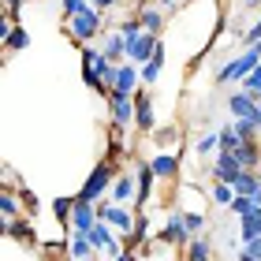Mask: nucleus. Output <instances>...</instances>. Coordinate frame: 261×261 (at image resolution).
I'll list each match as a JSON object with an SVG mask.
<instances>
[{
	"instance_id": "c85d7f7f",
	"label": "nucleus",
	"mask_w": 261,
	"mask_h": 261,
	"mask_svg": "<svg viewBox=\"0 0 261 261\" xmlns=\"http://www.w3.org/2000/svg\"><path fill=\"white\" fill-rule=\"evenodd\" d=\"M243 224V235H239V239L246 243V239H257V235H261V213H257V217H250V220H239Z\"/></svg>"
},
{
	"instance_id": "72a5a7b5",
	"label": "nucleus",
	"mask_w": 261,
	"mask_h": 261,
	"mask_svg": "<svg viewBox=\"0 0 261 261\" xmlns=\"http://www.w3.org/2000/svg\"><path fill=\"white\" fill-rule=\"evenodd\" d=\"M123 149H127V138H123V130H116V127H112V138H109V153H112V157H120Z\"/></svg>"
},
{
	"instance_id": "cd10ccee",
	"label": "nucleus",
	"mask_w": 261,
	"mask_h": 261,
	"mask_svg": "<svg viewBox=\"0 0 261 261\" xmlns=\"http://www.w3.org/2000/svg\"><path fill=\"white\" fill-rule=\"evenodd\" d=\"M183 220H187V228H191V235H201V231H205V217H201V213L183 209Z\"/></svg>"
},
{
	"instance_id": "4c0bfd02",
	"label": "nucleus",
	"mask_w": 261,
	"mask_h": 261,
	"mask_svg": "<svg viewBox=\"0 0 261 261\" xmlns=\"http://www.w3.org/2000/svg\"><path fill=\"white\" fill-rule=\"evenodd\" d=\"M243 4H246V8H261V0H243Z\"/></svg>"
},
{
	"instance_id": "412c9836",
	"label": "nucleus",
	"mask_w": 261,
	"mask_h": 261,
	"mask_svg": "<svg viewBox=\"0 0 261 261\" xmlns=\"http://www.w3.org/2000/svg\"><path fill=\"white\" fill-rule=\"evenodd\" d=\"M187 261H213V246L205 235H194L191 246H187Z\"/></svg>"
},
{
	"instance_id": "2eb2a0df",
	"label": "nucleus",
	"mask_w": 261,
	"mask_h": 261,
	"mask_svg": "<svg viewBox=\"0 0 261 261\" xmlns=\"http://www.w3.org/2000/svg\"><path fill=\"white\" fill-rule=\"evenodd\" d=\"M135 15L142 19V30H146V34H157V38H161V30H164V11H161V8H153V4L142 0Z\"/></svg>"
},
{
	"instance_id": "e433bc0d",
	"label": "nucleus",
	"mask_w": 261,
	"mask_h": 261,
	"mask_svg": "<svg viewBox=\"0 0 261 261\" xmlns=\"http://www.w3.org/2000/svg\"><path fill=\"white\" fill-rule=\"evenodd\" d=\"M116 261H138V250H123V254L116 257Z\"/></svg>"
},
{
	"instance_id": "dca6fc26",
	"label": "nucleus",
	"mask_w": 261,
	"mask_h": 261,
	"mask_svg": "<svg viewBox=\"0 0 261 261\" xmlns=\"http://www.w3.org/2000/svg\"><path fill=\"white\" fill-rule=\"evenodd\" d=\"M22 205H27V201L11 191V187H4V191H0V217H4V224L19 220V217H22Z\"/></svg>"
},
{
	"instance_id": "4be33fe9",
	"label": "nucleus",
	"mask_w": 261,
	"mask_h": 261,
	"mask_svg": "<svg viewBox=\"0 0 261 261\" xmlns=\"http://www.w3.org/2000/svg\"><path fill=\"white\" fill-rule=\"evenodd\" d=\"M231 187H235V194H246V198H254V194L261 191V175H257V172H243V175H239V179H235Z\"/></svg>"
},
{
	"instance_id": "393cba45",
	"label": "nucleus",
	"mask_w": 261,
	"mask_h": 261,
	"mask_svg": "<svg viewBox=\"0 0 261 261\" xmlns=\"http://www.w3.org/2000/svg\"><path fill=\"white\" fill-rule=\"evenodd\" d=\"M209 198L217 201V205H231V201H235V187H231V183H213Z\"/></svg>"
},
{
	"instance_id": "423d86ee",
	"label": "nucleus",
	"mask_w": 261,
	"mask_h": 261,
	"mask_svg": "<svg viewBox=\"0 0 261 261\" xmlns=\"http://www.w3.org/2000/svg\"><path fill=\"white\" fill-rule=\"evenodd\" d=\"M157 45H161V38H157V34H142L138 41H130V45H127V64L146 67V64L153 60V53H157Z\"/></svg>"
},
{
	"instance_id": "f03ea898",
	"label": "nucleus",
	"mask_w": 261,
	"mask_h": 261,
	"mask_svg": "<svg viewBox=\"0 0 261 261\" xmlns=\"http://www.w3.org/2000/svg\"><path fill=\"white\" fill-rule=\"evenodd\" d=\"M261 67V49L254 45V49H243L239 56H235V60H228L220 71H217V82H246V75H250V71H257Z\"/></svg>"
},
{
	"instance_id": "f3484780",
	"label": "nucleus",
	"mask_w": 261,
	"mask_h": 261,
	"mask_svg": "<svg viewBox=\"0 0 261 261\" xmlns=\"http://www.w3.org/2000/svg\"><path fill=\"white\" fill-rule=\"evenodd\" d=\"M116 205H127V201H135L138 198V183L130 179V175H116V183H112V194H109Z\"/></svg>"
},
{
	"instance_id": "1a4fd4ad",
	"label": "nucleus",
	"mask_w": 261,
	"mask_h": 261,
	"mask_svg": "<svg viewBox=\"0 0 261 261\" xmlns=\"http://www.w3.org/2000/svg\"><path fill=\"white\" fill-rule=\"evenodd\" d=\"M135 127L142 135H153V130H157V116H153V101H149L146 90L135 93Z\"/></svg>"
},
{
	"instance_id": "ea45409f",
	"label": "nucleus",
	"mask_w": 261,
	"mask_h": 261,
	"mask_svg": "<svg viewBox=\"0 0 261 261\" xmlns=\"http://www.w3.org/2000/svg\"><path fill=\"white\" fill-rule=\"evenodd\" d=\"M146 4H149V0H146Z\"/></svg>"
},
{
	"instance_id": "20e7f679",
	"label": "nucleus",
	"mask_w": 261,
	"mask_h": 261,
	"mask_svg": "<svg viewBox=\"0 0 261 261\" xmlns=\"http://www.w3.org/2000/svg\"><path fill=\"white\" fill-rule=\"evenodd\" d=\"M109 120H112L116 130L135 127V97L130 93H112L109 97Z\"/></svg>"
},
{
	"instance_id": "58836bf2",
	"label": "nucleus",
	"mask_w": 261,
	"mask_h": 261,
	"mask_svg": "<svg viewBox=\"0 0 261 261\" xmlns=\"http://www.w3.org/2000/svg\"><path fill=\"white\" fill-rule=\"evenodd\" d=\"M239 261H254V257H250V254H246V250H239Z\"/></svg>"
},
{
	"instance_id": "2f4dec72",
	"label": "nucleus",
	"mask_w": 261,
	"mask_h": 261,
	"mask_svg": "<svg viewBox=\"0 0 261 261\" xmlns=\"http://www.w3.org/2000/svg\"><path fill=\"white\" fill-rule=\"evenodd\" d=\"M239 90H246V93H254V97L261 101V67H257V71H250V75H246V82H243Z\"/></svg>"
},
{
	"instance_id": "aec40b11",
	"label": "nucleus",
	"mask_w": 261,
	"mask_h": 261,
	"mask_svg": "<svg viewBox=\"0 0 261 261\" xmlns=\"http://www.w3.org/2000/svg\"><path fill=\"white\" fill-rule=\"evenodd\" d=\"M228 209H231L239 220H250V217H257V213H261V205H257L254 198H246V194H235V201H231Z\"/></svg>"
},
{
	"instance_id": "9d476101",
	"label": "nucleus",
	"mask_w": 261,
	"mask_h": 261,
	"mask_svg": "<svg viewBox=\"0 0 261 261\" xmlns=\"http://www.w3.org/2000/svg\"><path fill=\"white\" fill-rule=\"evenodd\" d=\"M228 112H231V120H257V97L246 90H235L228 97Z\"/></svg>"
},
{
	"instance_id": "f704fd0d",
	"label": "nucleus",
	"mask_w": 261,
	"mask_h": 261,
	"mask_svg": "<svg viewBox=\"0 0 261 261\" xmlns=\"http://www.w3.org/2000/svg\"><path fill=\"white\" fill-rule=\"evenodd\" d=\"M243 250L250 254L254 261H261V235H257V239H246V243H243Z\"/></svg>"
},
{
	"instance_id": "b1692460",
	"label": "nucleus",
	"mask_w": 261,
	"mask_h": 261,
	"mask_svg": "<svg viewBox=\"0 0 261 261\" xmlns=\"http://www.w3.org/2000/svg\"><path fill=\"white\" fill-rule=\"evenodd\" d=\"M243 146V138H239V130H235V123H224L220 127V153H235Z\"/></svg>"
},
{
	"instance_id": "bb28decb",
	"label": "nucleus",
	"mask_w": 261,
	"mask_h": 261,
	"mask_svg": "<svg viewBox=\"0 0 261 261\" xmlns=\"http://www.w3.org/2000/svg\"><path fill=\"white\" fill-rule=\"evenodd\" d=\"M71 213H75V198H56L53 201V217L56 220H67L71 224Z\"/></svg>"
},
{
	"instance_id": "0eeeda50",
	"label": "nucleus",
	"mask_w": 261,
	"mask_h": 261,
	"mask_svg": "<svg viewBox=\"0 0 261 261\" xmlns=\"http://www.w3.org/2000/svg\"><path fill=\"white\" fill-rule=\"evenodd\" d=\"M101 224V217H97V205L93 201H82V198H75V213H71V231H82V235H90L93 228Z\"/></svg>"
},
{
	"instance_id": "5701e85b",
	"label": "nucleus",
	"mask_w": 261,
	"mask_h": 261,
	"mask_svg": "<svg viewBox=\"0 0 261 261\" xmlns=\"http://www.w3.org/2000/svg\"><path fill=\"white\" fill-rule=\"evenodd\" d=\"M194 153L205 157V153H220V130H205L198 142H194Z\"/></svg>"
},
{
	"instance_id": "c9c22d12",
	"label": "nucleus",
	"mask_w": 261,
	"mask_h": 261,
	"mask_svg": "<svg viewBox=\"0 0 261 261\" xmlns=\"http://www.w3.org/2000/svg\"><path fill=\"white\" fill-rule=\"evenodd\" d=\"M93 8H97V11H109V8H120V0H93Z\"/></svg>"
},
{
	"instance_id": "473e14b6",
	"label": "nucleus",
	"mask_w": 261,
	"mask_h": 261,
	"mask_svg": "<svg viewBox=\"0 0 261 261\" xmlns=\"http://www.w3.org/2000/svg\"><path fill=\"white\" fill-rule=\"evenodd\" d=\"M153 138H157L161 146H168V142H179V127H157V130H153Z\"/></svg>"
},
{
	"instance_id": "7ed1b4c3",
	"label": "nucleus",
	"mask_w": 261,
	"mask_h": 261,
	"mask_svg": "<svg viewBox=\"0 0 261 261\" xmlns=\"http://www.w3.org/2000/svg\"><path fill=\"white\" fill-rule=\"evenodd\" d=\"M101 11L97 8H90V11H82V15H75V19H67V38L71 41H79V45H90L93 38L101 34Z\"/></svg>"
},
{
	"instance_id": "ddd939ff",
	"label": "nucleus",
	"mask_w": 261,
	"mask_h": 261,
	"mask_svg": "<svg viewBox=\"0 0 261 261\" xmlns=\"http://www.w3.org/2000/svg\"><path fill=\"white\" fill-rule=\"evenodd\" d=\"M135 183H138V198H135V205L142 209V205H146V198L153 194V183H157V172H153V164H149V161H138Z\"/></svg>"
},
{
	"instance_id": "f257e3e1",
	"label": "nucleus",
	"mask_w": 261,
	"mask_h": 261,
	"mask_svg": "<svg viewBox=\"0 0 261 261\" xmlns=\"http://www.w3.org/2000/svg\"><path fill=\"white\" fill-rule=\"evenodd\" d=\"M112 183H116V168H112V161H101L97 168H93L90 175H86V183L79 187V194L75 198H82V201H105V194H112Z\"/></svg>"
},
{
	"instance_id": "39448f33",
	"label": "nucleus",
	"mask_w": 261,
	"mask_h": 261,
	"mask_svg": "<svg viewBox=\"0 0 261 261\" xmlns=\"http://www.w3.org/2000/svg\"><path fill=\"white\" fill-rule=\"evenodd\" d=\"M191 228H187L183 220V209L168 213V220H164V231H161V243H172V246H191Z\"/></svg>"
},
{
	"instance_id": "c756f323",
	"label": "nucleus",
	"mask_w": 261,
	"mask_h": 261,
	"mask_svg": "<svg viewBox=\"0 0 261 261\" xmlns=\"http://www.w3.org/2000/svg\"><path fill=\"white\" fill-rule=\"evenodd\" d=\"M4 231L11 239H30V220H11V224H4Z\"/></svg>"
},
{
	"instance_id": "f8f14e48",
	"label": "nucleus",
	"mask_w": 261,
	"mask_h": 261,
	"mask_svg": "<svg viewBox=\"0 0 261 261\" xmlns=\"http://www.w3.org/2000/svg\"><path fill=\"white\" fill-rule=\"evenodd\" d=\"M149 164H153V172H157V179L168 183V179H175V172H179V153L161 149V153H153V157H149Z\"/></svg>"
},
{
	"instance_id": "4468645a",
	"label": "nucleus",
	"mask_w": 261,
	"mask_h": 261,
	"mask_svg": "<svg viewBox=\"0 0 261 261\" xmlns=\"http://www.w3.org/2000/svg\"><path fill=\"white\" fill-rule=\"evenodd\" d=\"M93 243H90V235H82V231H71L67 235V257L71 261H93Z\"/></svg>"
},
{
	"instance_id": "9b49d317",
	"label": "nucleus",
	"mask_w": 261,
	"mask_h": 261,
	"mask_svg": "<svg viewBox=\"0 0 261 261\" xmlns=\"http://www.w3.org/2000/svg\"><path fill=\"white\" fill-rule=\"evenodd\" d=\"M246 168L239 161H235V153H217V161H213V175H217V183H235Z\"/></svg>"
},
{
	"instance_id": "a211bd4d",
	"label": "nucleus",
	"mask_w": 261,
	"mask_h": 261,
	"mask_svg": "<svg viewBox=\"0 0 261 261\" xmlns=\"http://www.w3.org/2000/svg\"><path fill=\"white\" fill-rule=\"evenodd\" d=\"M235 161H239L246 172H261V142H243V146L235 149Z\"/></svg>"
},
{
	"instance_id": "7c9ffc66",
	"label": "nucleus",
	"mask_w": 261,
	"mask_h": 261,
	"mask_svg": "<svg viewBox=\"0 0 261 261\" xmlns=\"http://www.w3.org/2000/svg\"><path fill=\"white\" fill-rule=\"evenodd\" d=\"M93 8V0H64V15L67 19H75V15H82V11H90Z\"/></svg>"
},
{
	"instance_id": "6ab92c4d",
	"label": "nucleus",
	"mask_w": 261,
	"mask_h": 261,
	"mask_svg": "<svg viewBox=\"0 0 261 261\" xmlns=\"http://www.w3.org/2000/svg\"><path fill=\"white\" fill-rule=\"evenodd\" d=\"M101 53L109 56L112 64H123V60H127V41H123V34H120V30H112L109 38H105V45H101Z\"/></svg>"
},
{
	"instance_id": "6e6552de",
	"label": "nucleus",
	"mask_w": 261,
	"mask_h": 261,
	"mask_svg": "<svg viewBox=\"0 0 261 261\" xmlns=\"http://www.w3.org/2000/svg\"><path fill=\"white\" fill-rule=\"evenodd\" d=\"M142 90V67H135V64H120L116 67V79H112V93H130V97H135V93Z\"/></svg>"
},
{
	"instance_id": "a878e982",
	"label": "nucleus",
	"mask_w": 261,
	"mask_h": 261,
	"mask_svg": "<svg viewBox=\"0 0 261 261\" xmlns=\"http://www.w3.org/2000/svg\"><path fill=\"white\" fill-rule=\"evenodd\" d=\"M4 45H8V53H22V49L30 45V34H27V27H15V30H11V38H8Z\"/></svg>"
}]
</instances>
